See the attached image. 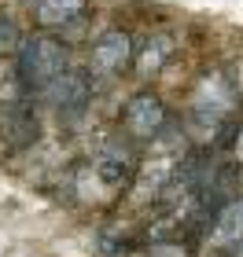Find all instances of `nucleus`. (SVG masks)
<instances>
[{
	"mask_svg": "<svg viewBox=\"0 0 243 257\" xmlns=\"http://www.w3.org/2000/svg\"><path fill=\"white\" fill-rule=\"evenodd\" d=\"M173 48H177V44H173L170 33H151V37L144 41V48L133 52V63H136V70H140V77H155L158 70L170 63Z\"/></svg>",
	"mask_w": 243,
	"mask_h": 257,
	"instance_id": "nucleus-6",
	"label": "nucleus"
},
{
	"mask_svg": "<svg viewBox=\"0 0 243 257\" xmlns=\"http://www.w3.org/2000/svg\"><path fill=\"white\" fill-rule=\"evenodd\" d=\"M44 96H48V103H52L59 114H66V118H77V114L89 107V96H92L89 74H85V70H70V66H66L55 81H48Z\"/></svg>",
	"mask_w": 243,
	"mask_h": 257,
	"instance_id": "nucleus-5",
	"label": "nucleus"
},
{
	"mask_svg": "<svg viewBox=\"0 0 243 257\" xmlns=\"http://www.w3.org/2000/svg\"><path fill=\"white\" fill-rule=\"evenodd\" d=\"M22 44V33L15 26L11 15H0V55H15V48Z\"/></svg>",
	"mask_w": 243,
	"mask_h": 257,
	"instance_id": "nucleus-11",
	"label": "nucleus"
},
{
	"mask_svg": "<svg viewBox=\"0 0 243 257\" xmlns=\"http://www.w3.org/2000/svg\"><path fill=\"white\" fill-rule=\"evenodd\" d=\"M166 121H170V114H166V107H162V99L151 96V92H136V96L125 103V114H122L125 133H129L133 140H140V144L158 140L162 128H166Z\"/></svg>",
	"mask_w": 243,
	"mask_h": 257,
	"instance_id": "nucleus-4",
	"label": "nucleus"
},
{
	"mask_svg": "<svg viewBox=\"0 0 243 257\" xmlns=\"http://www.w3.org/2000/svg\"><path fill=\"white\" fill-rule=\"evenodd\" d=\"M133 66V37L125 30H103L89 48V70L96 77H118Z\"/></svg>",
	"mask_w": 243,
	"mask_h": 257,
	"instance_id": "nucleus-3",
	"label": "nucleus"
},
{
	"mask_svg": "<svg viewBox=\"0 0 243 257\" xmlns=\"http://www.w3.org/2000/svg\"><path fill=\"white\" fill-rule=\"evenodd\" d=\"M214 242H217L221 250H236V246H243V198L228 202L221 213H217Z\"/></svg>",
	"mask_w": 243,
	"mask_h": 257,
	"instance_id": "nucleus-8",
	"label": "nucleus"
},
{
	"mask_svg": "<svg viewBox=\"0 0 243 257\" xmlns=\"http://www.w3.org/2000/svg\"><path fill=\"white\" fill-rule=\"evenodd\" d=\"M133 177V162H129V155L125 151H118V147H107L100 155V162H96V169H92V180H100L103 188H122L125 180Z\"/></svg>",
	"mask_w": 243,
	"mask_h": 257,
	"instance_id": "nucleus-7",
	"label": "nucleus"
},
{
	"mask_svg": "<svg viewBox=\"0 0 243 257\" xmlns=\"http://www.w3.org/2000/svg\"><path fill=\"white\" fill-rule=\"evenodd\" d=\"M89 0H37L33 4V19H37V26H66V22H74L81 11H85Z\"/></svg>",
	"mask_w": 243,
	"mask_h": 257,
	"instance_id": "nucleus-9",
	"label": "nucleus"
},
{
	"mask_svg": "<svg viewBox=\"0 0 243 257\" xmlns=\"http://www.w3.org/2000/svg\"><path fill=\"white\" fill-rule=\"evenodd\" d=\"M15 66H19L22 85L33 88V92H44L48 81H55L70 66V52L55 37H30L15 48Z\"/></svg>",
	"mask_w": 243,
	"mask_h": 257,
	"instance_id": "nucleus-1",
	"label": "nucleus"
},
{
	"mask_svg": "<svg viewBox=\"0 0 243 257\" xmlns=\"http://www.w3.org/2000/svg\"><path fill=\"white\" fill-rule=\"evenodd\" d=\"M236 103H239V92H236L232 81H228L225 70L203 77L199 88H195V99H192V125H199L203 133H214V128L236 110Z\"/></svg>",
	"mask_w": 243,
	"mask_h": 257,
	"instance_id": "nucleus-2",
	"label": "nucleus"
},
{
	"mask_svg": "<svg viewBox=\"0 0 243 257\" xmlns=\"http://www.w3.org/2000/svg\"><path fill=\"white\" fill-rule=\"evenodd\" d=\"M0 128H4L15 144H33V140H37V121L22 107H0Z\"/></svg>",
	"mask_w": 243,
	"mask_h": 257,
	"instance_id": "nucleus-10",
	"label": "nucleus"
},
{
	"mask_svg": "<svg viewBox=\"0 0 243 257\" xmlns=\"http://www.w3.org/2000/svg\"><path fill=\"white\" fill-rule=\"evenodd\" d=\"M236 155H239V162H243V128H239V136H236Z\"/></svg>",
	"mask_w": 243,
	"mask_h": 257,
	"instance_id": "nucleus-12",
	"label": "nucleus"
}]
</instances>
